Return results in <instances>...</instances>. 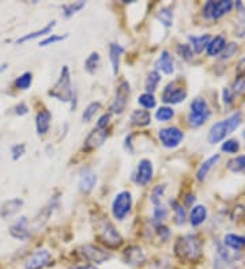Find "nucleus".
I'll list each match as a JSON object with an SVG mask.
<instances>
[{"label":"nucleus","mask_w":245,"mask_h":269,"mask_svg":"<svg viewBox=\"0 0 245 269\" xmlns=\"http://www.w3.org/2000/svg\"><path fill=\"white\" fill-rule=\"evenodd\" d=\"M51 120H52L51 111L47 109L38 111L37 117H36V128H37V133L40 136H44L48 132L49 127H51Z\"/></svg>","instance_id":"nucleus-17"},{"label":"nucleus","mask_w":245,"mask_h":269,"mask_svg":"<svg viewBox=\"0 0 245 269\" xmlns=\"http://www.w3.org/2000/svg\"><path fill=\"white\" fill-rule=\"evenodd\" d=\"M49 95L61 102H69L74 98V91L71 87V76H69V69L67 65H64L60 72L59 80L56 85L49 91Z\"/></svg>","instance_id":"nucleus-3"},{"label":"nucleus","mask_w":245,"mask_h":269,"mask_svg":"<svg viewBox=\"0 0 245 269\" xmlns=\"http://www.w3.org/2000/svg\"><path fill=\"white\" fill-rule=\"evenodd\" d=\"M225 246H228L232 250H241L245 246V237L237 235V234H226L224 238Z\"/></svg>","instance_id":"nucleus-25"},{"label":"nucleus","mask_w":245,"mask_h":269,"mask_svg":"<svg viewBox=\"0 0 245 269\" xmlns=\"http://www.w3.org/2000/svg\"><path fill=\"white\" fill-rule=\"evenodd\" d=\"M175 116V110L172 108H168V106H164V108H160L157 113H155V118L160 122L169 121L172 117Z\"/></svg>","instance_id":"nucleus-33"},{"label":"nucleus","mask_w":245,"mask_h":269,"mask_svg":"<svg viewBox=\"0 0 245 269\" xmlns=\"http://www.w3.org/2000/svg\"><path fill=\"white\" fill-rule=\"evenodd\" d=\"M131 121L133 125H138V127H146L151 122V114L149 110H144V109H138V110H133L131 114Z\"/></svg>","instance_id":"nucleus-24"},{"label":"nucleus","mask_w":245,"mask_h":269,"mask_svg":"<svg viewBox=\"0 0 245 269\" xmlns=\"http://www.w3.org/2000/svg\"><path fill=\"white\" fill-rule=\"evenodd\" d=\"M233 91L237 93V94H243L245 91V78L240 76L239 79L235 82V86H233Z\"/></svg>","instance_id":"nucleus-46"},{"label":"nucleus","mask_w":245,"mask_h":269,"mask_svg":"<svg viewBox=\"0 0 245 269\" xmlns=\"http://www.w3.org/2000/svg\"><path fill=\"white\" fill-rule=\"evenodd\" d=\"M177 53H179V56L182 58H184V60H186V61H189L192 57H193V52H192V49L189 45H186V44H184V45H179L177 47Z\"/></svg>","instance_id":"nucleus-40"},{"label":"nucleus","mask_w":245,"mask_h":269,"mask_svg":"<svg viewBox=\"0 0 245 269\" xmlns=\"http://www.w3.org/2000/svg\"><path fill=\"white\" fill-rule=\"evenodd\" d=\"M98 64H100V54L97 52H93L89 57L86 58L85 69L89 74H94L96 69L98 68Z\"/></svg>","instance_id":"nucleus-30"},{"label":"nucleus","mask_w":245,"mask_h":269,"mask_svg":"<svg viewBox=\"0 0 245 269\" xmlns=\"http://www.w3.org/2000/svg\"><path fill=\"white\" fill-rule=\"evenodd\" d=\"M240 150V144L235 139H230V140H226V142L222 144V151L228 154H236Z\"/></svg>","instance_id":"nucleus-39"},{"label":"nucleus","mask_w":245,"mask_h":269,"mask_svg":"<svg viewBox=\"0 0 245 269\" xmlns=\"http://www.w3.org/2000/svg\"><path fill=\"white\" fill-rule=\"evenodd\" d=\"M166 216H168V211H166V208H164L162 206H155L154 210V219L155 220H158V222H162V220H165Z\"/></svg>","instance_id":"nucleus-44"},{"label":"nucleus","mask_w":245,"mask_h":269,"mask_svg":"<svg viewBox=\"0 0 245 269\" xmlns=\"http://www.w3.org/2000/svg\"><path fill=\"white\" fill-rule=\"evenodd\" d=\"M236 52H237V45H236L235 43L226 45L224 49V53H222V60H226V58L232 57Z\"/></svg>","instance_id":"nucleus-45"},{"label":"nucleus","mask_w":245,"mask_h":269,"mask_svg":"<svg viewBox=\"0 0 245 269\" xmlns=\"http://www.w3.org/2000/svg\"><path fill=\"white\" fill-rule=\"evenodd\" d=\"M186 204H188V206H192V201H193V203H195V196H192V195H188L186 196Z\"/></svg>","instance_id":"nucleus-50"},{"label":"nucleus","mask_w":245,"mask_h":269,"mask_svg":"<svg viewBox=\"0 0 245 269\" xmlns=\"http://www.w3.org/2000/svg\"><path fill=\"white\" fill-rule=\"evenodd\" d=\"M225 47H226V41H225L224 37L218 36V37L213 38L207 45V54L208 56H217L224 51Z\"/></svg>","instance_id":"nucleus-27"},{"label":"nucleus","mask_w":245,"mask_h":269,"mask_svg":"<svg viewBox=\"0 0 245 269\" xmlns=\"http://www.w3.org/2000/svg\"><path fill=\"white\" fill-rule=\"evenodd\" d=\"M233 3L230 0H221V1H208L203 8V15L206 18H215L218 19L232 10Z\"/></svg>","instance_id":"nucleus-8"},{"label":"nucleus","mask_w":245,"mask_h":269,"mask_svg":"<svg viewBox=\"0 0 245 269\" xmlns=\"http://www.w3.org/2000/svg\"><path fill=\"white\" fill-rule=\"evenodd\" d=\"M164 192H165V186H164V185H162V186L158 185V186L153 190V195H151V201H153V204H155V206L160 204L161 196L164 195Z\"/></svg>","instance_id":"nucleus-42"},{"label":"nucleus","mask_w":245,"mask_h":269,"mask_svg":"<svg viewBox=\"0 0 245 269\" xmlns=\"http://www.w3.org/2000/svg\"><path fill=\"white\" fill-rule=\"evenodd\" d=\"M155 68L162 71L164 74L172 75L175 72V63H173V58H172L171 53L168 51H162L161 56L155 63Z\"/></svg>","instance_id":"nucleus-16"},{"label":"nucleus","mask_w":245,"mask_h":269,"mask_svg":"<svg viewBox=\"0 0 245 269\" xmlns=\"http://www.w3.org/2000/svg\"><path fill=\"white\" fill-rule=\"evenodd\" d=\"M55 25H56V21H52L49 22L48 25L45 27H43L41 30H37V32H33V33H29V34H26V36H23V37L18 38L16 40V44H23L26 43V41H32V40H34V38H38V37H43V36H47V34H49V33L52 32V29L55 27Z\"/></svg>","instance_id":"nucleus-23"},{"label":"nucleus","mask_w":245,"mask_h":269,"mask_svg":"<svg viewBox=\"0 0 245 269\" xmlns=\"http://www.w3.org/2000/svg\"><path fill=\"white\" fill-rule=\"evenodd\" d=\"M186 98V90L183 89L182 86H179V82H172L166 86L162 93V101L165 104L176 105L180 104Z\"/></svg>","instance_id":"nucleus-9"},{"label":"nucleus","mask_w":245,"mask_h":269,"mask_svg":"<svg viewBox=\"0 0 245 269\" xmlns=\"http://www.w3.org/2000/svg\"><path fill=\"white\" fill-rule=\"evenodd\" d=\"M11 237L16 238L19 241H26L30 238V231L27 230V217L22 216L14 226L10 227Z\"/></svg>","instance_id":"nucleus-15"},{"label":"nucleus","mask_w":245,"mask_h":269,"mask_svg":"<svg viewBox=\"0 0 245 269\" xmlns=\"http://www.w3.org/2000/svg\"><path fill=\"white\" fill-rule=\"evenodd\" d=\"M124 53V48L118 45V44H111L109 47V57H111V63H112L113 74L118 75L119 67H120V57Z\"/></svg>","instance_id":"nucleus-22"},{"label":"nucleus","mask_w":245,"mask_h":269,"mask_svg":"<svg viewBox=\"0 0 245 269\" xmlns=\"http://www.w3.org/2000/svg\"><path fill=\"white\" fill-rule=\"evenodd\" d=\"M27 110H29V109H27V106L25 105V104H19V105L15 108V113L18 116H25L27 113Z\"/></svg>","instance_id":"nucleus-49"},{"label":"nucleus","mask_w":245,"mask_h":269,"mask_svg":"<svg viewBox=\"0 0 245 269\" xmlns=\"http://www.w3.org/2000/svg\"><path fill=\"white\" fill-rule=\"evenodd\" d=\"M175 253L180 260L196 261L202 256V242L196 235H184L177 239L175 245Z\"/></svg>","instance_id":"nucleus-1"},{"label":"nucleus","mask_w":245,"mask_h":269,"mask_svg":"<svg viewBox=\"0 0 245 269\" xmlns=\"http://www.w3.org/2000/svg\"><path fill=\"white\" fill-rule=\"evenodd\" d=\"M171 206L173 207V211L176 214V223L177 224H184L186 220L185 210L183 208L177 201H171Z\"/></svg>","instance_id":"nucleus-37"},{"label":"nucleus","mask_w":245,"mask_h":269,"mask_svg":"<svg viewBox=\"0 0 245 269\" xmlns=\"http://www.w3.org/2000/svg\"><path fill=\"white\" fill-rule=\"evenodd\" d=\"M23 206V201L21 199H12V200L4 203L1 208H0V216L1 217H10L14 214L21 210V207Z\"/></svg>","instance_id":"nucleus-19"},{"label":"nucleus","mask_w":245,"mask_h":269,"mask_svg":"<svg viewBox=\"0 0 245 269\" xmlns=\"http://www.w3.org/2000/svg\"><path fill=\"white\" fill-rule=\"evenodd\" d=\"M211 41V37L208 34H203V36H189V43H191L192 52L202 53L204 51V48H207L208 43Z\"/></svg>","instance_id":"nucleus-21"},{"label":"nucleus","mask_w":245,"mask_h":269,"mask_svg":"<svg viewBox=\"0 0 245 269\" xmlns=\"http://www.w3.org/2000/svg\"><path fill=\"white\" fill-rule=\"evenodd\" d=\"M207 217V208L204 206H195L191 211V224L192 226H200Z\"/></svg>","instance_id":"nucleus-26"},{"label":"nucleus","mask_w":245,"mask_h":269,"mask_svg":"<svg viewBox=\"0 0 245 269\" xmlns=\"http://www.w3.org/2000/svg\"><path fill=\"white\" fill-rule=\"evenodd\" d=\"M96 231L98 238L101 239V242L104 245H107L108 248H119L122 243V238L120 235V232L115 228V226L108 219H101L100 222L97 223Z\"/></svg>","instance_id":"nucleus-4"},{"label":"nucleus","mask_w":245,"mask_h":269,"mask_svg":"<svg viewBox=\"0 0 245 269\" xmlns=\"http://www.w3.org/2000/svg\"><path fill=\"white\" fill-rule=\"evenodd\" d=\"M228 167H229L232 171H235V173L245 171V155H241V157L232 159L229 163H228Z\"/></svg>","instance_id":"nucleus-36"},{"label":"nucleus","mask_w":245,"mask_h":269,"mask_svg":"<svg viewBox=\"0 0 245 269\" xmlns=\"http://www.w3.org/2000/svg\"><path fill=\"white\" fill-rule=\"evenodd\" d=\"M153 163L149 159H142L138 163V169H136V174H135V181L139 185H147L153 178Z\"/></svg>","instance_id":"nucleus-13"},{"label":"nucleus","mask_w":245,"mask_h":269,"mask_svg":"<svg viewBox=\"0 0 245 269\" xmlns=\"http://www.w3.org/2000/svg\"><path fill=\"white\" fill-rule=\"evenodd\" d=\"M241 118H243L241 113L237 111L235 114L228 117L224 121H219L217 122V124H214L211 129H210V132H208V142L211 143V144L222 142L225 137L240 127Z\"/></svg>","instance_id":"nucleus-2"},{"label":"nucleus","mask_w":245,"mask_h":269,"mask_svg":"<svg viewBox=\"0 0 245 269\" xmlns=\"http://www.w3.org/2000/svg\"><path fill=\"white\" fill-rule=\"evenodd\" d=\"M162 146L166 148H175L177 147L184 139V133L182 129H179L177 127H169L162 128L158 133Z\"/></svg>","instance_id":"nucleus-7"},{"label":"nucleus","mask_w":245,"mask_h":269,"mask_svg":"<svg viewBox=\"0 0 245 269\" xmlns=\"http://www.w3.org/2000/svg\"><path fill=\"white\" fill-rule=\"evenodd\" d=\"M68 37V34H64V36H56V34H52L47 37L44 41L40 43V47H48V45H54L56 43H60V41H64L65 38Z\"/></svg>","instance_id":"nucleus-41"},{"label":"nucleus","mask_w":245,"mask_h":269,"mask_svg":"<svg viewBox=\"0 0 245 269\" xmlns=\"http://www.w3.org/2000/svg\"><path fill=\"white\" fill-rule=\"evenodd\" d=\"M101 108V104L100 102H91L90 105L86 108V110L83 111V116H82V120L85 122H89L96 116V113L98 111V109Z\"/></svg>","instance_id":"nucleus-35"},{"label":"nucleus","mask_w":245,"mask_h":269,"mask_svg":"<svg viewBox=\"0 0 245 269\" xmlns=\"http://www.w3.org/2000/svg\"><path fill=\"white\" fill-rule=\"evenodd\" d=\"M32 82H33L32 72H25V74H22L21 76H18V78H16V80H15L16 89L27 90L30 86H32Z\"/></svg>","instance_id":"nucleus-32"},{"label":"nucleus","mask_w":245,"mask_h":269,"mask_svg":"<svg viewBox=\"0 0 245 269\" xmlns=\"http://www.w3.org/2000/svg\"><path fill=\"white\" fill-rule=\"evenodd\" d=\"M210 114H211V111H210L207 102L203 98H196L191 102V110L188 114V121L191 124V127L193 128L202 127L203 124L208 120Z\"/></svg>","instance_id":"nucleus-5"},{"label":"nucleus","mask_w":245,"mask_h":269,"mask_svg":"<svg viewBox=\"0 0 245 269\" xmlns=\"http://www.w3.org/2000/svg\"><path fill=\"white\" fill-rule=\"evenodd\" d=\"M82 269H97L96 267H93V265H87V267H85V268Z\"/></svg>","instance_id":"nucleus-51"},{"label":"nucleus","mask_w":245,"mask_h":269,"mask_svg":"<svg viewBox=\"0 0 245 269\" xmlns=\"http://www.w3.org/2000/svg\"><path fill=\"white\" fill-rule=\"evenodd\" d=\"M82 253L90 263H94V264H102V263H105V261L111 259V254L105 252V250H102L101 248L96 246V245L82 246Z\"/></svg>","instance_id":"nucleus-11"},{"label":"nucleus","mask_w":245,"mask_h":269,"mask_svg":"<svg viewBox=\"0 0 245 269\" xmlns=\"http://www.w3.org/2000/svg\"><path fill=\"white\" fill-rule=\"evenodd\" d=\"M25 150H26V146H25V144H15L14 147L11 148L12 159H14V161H18V159L21 158L22 155L25 154Z\"/></svg>","instance_id":"nucleus-43"},{"label":"nucleus","mask_w":245,"mask_h":269,"mask_svg":"<svg viewBox=\"0 0 245 269\" xmlns=\"http://www.w3.org/2000/svg\"><path fill=\"white\" fill-rule=\"evenodd\" d=\"M222 97H224V102L226 105H230L233 102V93L230 91V89H224Z\"/></svg>","instance_id":"nucleus-48"},{"label":"nucleus","mask_w":245,"mask_h":269,"mask_svg":"<svg viewBox=\"0 0 245 269\" xmlns=\"http://www.w3.org/2000/svg\"><path fill=\"white\" fill-rule=\"evenodd\" d=\"M157 19L166 27H171L173 25V12L169 8H161L157 14Z\"/></svg>","instance_id":"nucleus-31"},{"label":"nucleus","mask_w":245,"mask_h":269,"mask_svg":"<svg viewBox=\"0 0 245 269\" xmlns=\"http://www.w3.org/2000/svg\"><path fill=\"white\" fill-rule=\"evenodd\" d=\"M128 97H129V85H128V82L122 80V83L119 85L118 90H116V97H115V101H113L112 106H111L112 113L120 114V113L125 110Z\"/></svg>","instance_id":"nucleus-10"},{"label":"nucleus","mask_w":245,"mask_h":269,"mask_svg":"<svg viewBox=\"0 0 245 269\" xmlns=\"http://www.w3.org/2000/svg\"><path fill=\"white\" fill-rule=\"evenodd\" d=\"M109 120H111V114H109V113H105V114L100 117V120L97 121L96 128H100V129H107L108 124H109Z\"/></svg>","instance_id":"nucleus-47"},{"label":"nucleus","mask_w":245,"mask_h":269,"mask_svg":"<svg viewBox=\"0 0 245 269\" xmlns=\"http://www.w3.org/2000/svg\"><path fill=\"white\" fill-rule=\"evenodd\" d=\"M219 158H221V157H219L218 154H217V155L210 157L207 161H204V162L200 164V167H199V170H197V173H196L197 181H200V182H202V181H204V179L207 178V174L210 173V170L213 169L214 164L218 162Z\"/></svg>","instance_id":"nucleus-20"},{"label":"nucleus","mask_w":245,"mask_h":269,"mask_svg":"<svg viewBox=\"0 0 245 269\" xmlns=\"http://www.w3.org/2000/svg\"><path fill=\"white\" fill-rule=\"evenodd\" d=\"M97 184V175L93 173H85L79 179V189L83 193H89Z\"/></svg>","instance_id":"nucleus-28"},{"label":"nucleus","mask_w":245,"mask_h":269,"mask_svg":"<svg viewBox=\"0 0 245 269\" xmlns=\"http://www.w3.org/2000/svg\"><path fill=\"white\" fill-rule=\"evenodd\" d=\"M51 260L52 257L48 250H45V249L37 250L26 261V269H43L51 264Z\"/></svg>","instance_id":"nucleus-12"},{"label":"nucleus","mask_w":245,"mask_h":269,"mask_svg":"<svg viewBox=\"0 0 245 269\" xmlns=\"http://www.w3.org/2000/svg\"><path fill=\"white\" fill-rule=\"evenodd\" d=\"M160 82L161 75L158 74V71H151V72L147 75V79H146V91H147L149 94H153Z\"/></svg>","instance_id":"nucleus-29"},{"label":"nucleus","mask_w":245,"mask_h":269,"mask_svg":"<svg viewBox=\"0 0 245 269\" xmlns=\"http://www.w3.org/2000/svg\"><path fill=\"white\" fill-rule=\"evenodd\" d=\"M131 207H132V197H131V193H129V192H120V193L115 197V200H113L112 204L113 216L116 217V219H119V220H122V219L129 214Z\"/></svg>","instance_id":"nucleus-6"},{"label":"nucleus","mask_w":245,"mask_h":269,"mask_svg":"<svg viewBox=\"0 0 245 269\" xmlns=\"http://www.w3.org/2000/svg\"><path fill=\"white\" fill-rule=\"evenodd\" d=\"M124 257L127 264L129 265H140L146 261V256L142 252V249L138 246H131L124 252Z\"/></svg>","instance_id":"nucleus-18"},{"label":"nucleus","mask_w":245,"mask_h":269,"mask_svg":"<svg viewBox=\"0 0 245 269\" xmlns=\"http://www.w3.org/2000/svg\"><path fill=\"white\" fill-rule=\"evenodd\" d=\"M86 5L85 1H75V3H71V4H65L63 7L64 11V15L69 18V16H72L74 14H76L78 11H80L83 7Z\"/></svg>","instance_id":"nucleus-34"},{"label":"nucleus","mask_w":245,"mask_h":269,"mask_svg":"<svg viewBox=\"0 0 245 269\" xmlns=\"http://www.w3.org/2000/svg\"><path fill=\"white\" fill-rule=\"evenodd\" d=\"M108 132L107 129H100V128H94L91 133L87 136L85 142L86 150H94L102 146V143L107 140Z\"/></svg>","instance_id":"nucleus-14"},{"label":"nucleus","mask_w":245,"mask_h":269,"mask_svg":"<svg viewBox=\"0 0 245 269\" xmlns=\"http://www.w3.org/2000/svg\"><path fill=\"white\" fill-rule=\"evenodd\" d=\"M138 102L140 105L143 106L144 110L146 109H153L155 108V98L153 94H149V93H144L138 98Z\"/></svg>","instance_id":"nucleus-38"}]
</instances>
